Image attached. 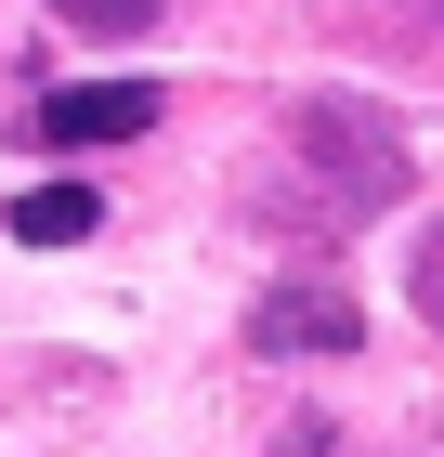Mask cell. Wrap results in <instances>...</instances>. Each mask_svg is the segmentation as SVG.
<instances>
[{"label":"cell","mask_w":444,"mask_h":457,"mask_svg":"<svg viewBox=\"0 0 444 457\" xmlns=\"http://www.w3.org/2000/svg\"><path fill=\"white\" fill-rule=\"evenodd\" d=\"M92 222H105L92 183H27V196H13V236H27V248H79Z\"/></svg>","instance_id":"obj_4"},{"label":"cell","mask_w":444,"mask_h":457,"mask_svg":"<svg viewBox=\"0 0 444 457\" xmlns=\"http://www.w3.org/2000/svg\"><path fill=\"white\" fill-rule=\"evenodd\" d=\"M157 131V79H79V92H39L27 144L39 157H92V144H144Z\"/></svg>","instance_id":"obj_2"},{"label":"cell","mask_w":444,"mask_h":457,"mask_svg":"<svg viewBox=\"0 0 444 457\" xmlns=\"http://www.w3.org/2000/svg\"><path fill=\"white\" fill-rule=\"evenodd\" d=\"M288 144H301V183H314V222H366L406 196V131L379 105H340V92H314L301 118H288Z\"/></svg>","instance_id":"obj_1"},{"label":"cell","mask_w":444,"mask_h":457,"mask_svg":"<svg viewBox=\"0 0 444 457\" xmlns=\"http://www.w3.org/2000/svg\"><path fill=\"white\" fill-rule=\"evenodd\" d=\"M366 340V314H353V287L327 275H274L262 301H248V353H353Z\"/></svg>","instance_id":"obj_3"},{"label":"cell","mask_w":444,"mask_h":457,"mask_svg":"<svg viewBox=\"0 0 444 457\" xmlns=\"http://www.w3.org/2000/svg\"><path fill=\"white\" fill-rule=\"evenodd\" d=\"M274 457H353V445H340V419H288V431H274Z\"/></svg>","instance_id":"obj_7"},{"label":"cell","mask_w":444,"mask_h":457,"mask_svg":"<svg viewBox=\"0 0 444 457\" xmlns=\"http://www.w3.org/2000/svg\"><path fill=\"white\" fill-rule=\"evenodd\" d=\"M53 13L92 27V39H144V27H157V0H53Z\"/></svg>","instance_id":"obj_5"},{"label":"cell","mask_w":444,"mask_h":457,"mask_svg":"<svg viewBox=\"0 0 444 457\" xmlns=\"http://www.w3.org/2000/svg\"><path fill=\"white\" fill-rule=\"evenodd\" d=\"M406 287H418V314L444 327V222H431V236H418V262H406Z\"/></svg>","instance_id":"obj_6"}]
</instances>
